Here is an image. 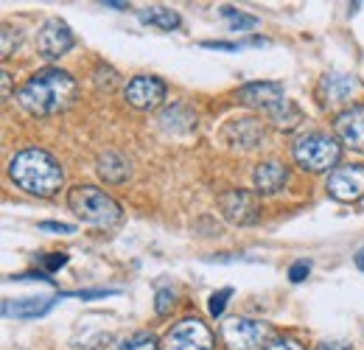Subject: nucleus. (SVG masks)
I'll use <instances>...</instances> for the list:
<instances>
[{"mask_svg": "<svg viewBox=\"0 0 364 350\" xmlns=\"http://www.w3.org/2000/svg\"><path fill=\"white\" fill-rule=\"evenodd\" d=\"M333 129L345 146L364 152V107H350V110L339 112L333 121Z\"/></svg>", "mask_w": 364, "mask_h": 350, "instance_id": "obj_12", "label": "nucleus"}, {"mask_svg": "<svg viewBox=\"0 0 364 350\" xmlns=\"http://www.w3.org/2000/svg\"><path fill=\"white\" fill-rule=\"evenodd\" d=\"M11 31H17V28L3 26V45H0V56H3V59H9V56L14 53V48L20 45V34H17V37H11Z\"/></svg>", "mask_w": 364, "mask_h": 350, "instance_id": "obj_26", "label": "nucleus"}, {"mask_svg": "<svg viewBox=\"0 0 364 350\" xmlns=\"http://www.w3.org/2000/svg\"><path fill=\"white\" fill-rule=\"evenodd\" d=\"M68 205H70V211L82 221L98 224V227H109V224L121 221V216H124L121 205L107 191L92 188V185H76V188H70Z\"/></svg>", "mask_w": 364, "mask_h": 350, "instance_id": "obj_3", "label": "nucleus"}, {"mask_svg": "<svg viewBox=\"0 0 364 350\" xmlns=\"http://www.w3.org/2000/svg\"><path fill=\"white\" fill-rule=\"evenodd\" d=\"M98 174L104 176L107 182L118 185V182H124V179L129 176V163H127L121 154H115V152H107V154L98 160Z\"/></svg>", "mask_w": 364, "mask_h": 350, "instance_id": "obj_20", "label": "nucleus"}, {"mask_svg": "<svg viewBox=\"0 0 364 350\" xmlns=\"http://www.w3.org/2000/svg\"><path fill=\"white\" fill-rule=\"evenodd\" d=\"M244 45L250 43H222V40H205L202 48H213V51H241Z\"/></svg>", "mask_w": 364, "mask_h": 350, "instance_id": "obj_31", "label": "nucleus"}, {"mask_svg": "<svg viewBox=\"0 0 364 350\" xmlns=\"http://www.w3.org/2000/svg\"><path fill=\"white\" fill-rule=\"evenodd\" d=\"M40 261L46 266V272H56V269H62L68 263V255L65 253H50V255H43Z\"/></svg>", "mask_w": 364, "mask_h": 350, "instance_id": "obj_29", "label": "nucleus"}, {"mask_svg": "<svg viewBox=\"0 0 364 350\" xmlns=\"http://www.w3.org/2000/svg\"><path fill=\"white\" fill-rule=\"evenodd\" d=\"M160 124H163V129L168 132H191L196 127V115L185 104H174L171 110H166L160 115Z\"/></svg>", "mask_w": 364, "mask_h": 350, "instance_id": "obj_18", "label": "nucleus"}, {"mask_svg": "<svg viewBox=\"0 0 364 350\" xmlns=\"http://www.w3.org/2000/svg\"><path fill=\"white\" fill-rule=\"evenodd\" d=\"M0 76H3V101H9V98H11V73L3 70Z\"/></svg>", "mask_w": 364, "mask_h": 350, "instance_id": "obj_33", "label": "nucleus"}, {"mask_svg": "<svg viewBox=\"0 0 364 350\" xmlns=\"http://www.w3.org/2000/svg\"><path fill=\"white\" fill-rule=\"evenodd\" d=\"M104 6H107V9H118V11H124V9H127V3H115V0H107Z\"/></svg>", "mask_w": 364, "mask_h": 350, "instance_id": "obj_34", "label": "nucleus"}, {"mask_svg": "<svg viewBox=\"0 0 364 350\" xmlns=\"http://www.w3.org/2000/svg\"><path fill=\"white\" fill-rule=\"evenodd\" d=\"M137 20H140L143 26H154V28H160V31H174V28H180V14H177L174 9H168V6H146V9L137 11Z\"/></svg>", "mask_w": 364, "mask_h": 350, "instance_id": "obj_17", "label": "nucleus"}, {"mask_svg": "<svg viewBox=\"0 0 364 350\" xmlns=\"http://www.w3.org/2000/svg\"><path fill=\"white\" fill-rule=\"evenodd\" d=\"M213 348H216V342H213L210 328L202 319H196V317H188V319L177 322L166 334V339L160 342V350H213Z\"/></svg>", "mask_w": 364, "mask_h": 350, "instance_id": "obj_6", "label": "nucleus"}, {"mask_svg": "<svg viewBox=\"0 0 364 350\" xmlns=\"http://www.w3.org/2000/svg\"><path fill=\"white\" fill-rule=\"evenodd\" d=\"M118 289H90V292H62L59 297H79V300H95V297H112Z\"/></svg>", "mask_w": 364, "mask_h": 350, "instance_id": "obj_25", "label": "nucleus"}, {"mask_svg": "<svg viewBox=\"0 0 364 350\" xmlns=\"http://www.w3.org/2000/svg\"><path fill=\"white\" fill-rule=\"evenodd\" d=\"M294 163L306 171H333L339 169V157H342V146L331 137V134H322V132H311V134H303L294 140Z\"/></svg>", "mask_w": 364, "mask_h": 350, "instance_id": "obj_4", "label": "nucleus"}, {"mask_svg": "<svg viewBox=\"0 0 364 350\" xmlns=\"http://www.w3.org/2000/svg\"><path fill=\"white\" fill-rule=\"evenodd\" d=\"M73 45H76V37H73L70 26L65 20H59V17H50L46 26L40 28V34H37V48H40V53L46 59L65 56Z\"/></svg>", "mask_w": 364, "mask_h": 350, "instance_id": "obj_8", "label": "nucleus"}, {"mask_svg": "<svg viewBox=\"0 0 364 350\" xmlns=\"http://www.w3.org/2000/svg\"><path fill=\"white\" fill-rule=\"evenodd\" d=\"M252 182H255V191L258 193H277L289 182V169L283 163H274V160L261 163L255 169V174H252Z\"/></svg>", "mask_w": 364, "mask_h": 350, "instance_id": "obj_15", "label": "nucleus"}, {"mask_svg": "<svg viewBox=\"0 0 364 350\" xmlns=\"http://www.w3.org/2000/svg\"><path fill=\"white\" fill-rule=\"evenodd\" d=\"M328 193L339 202H356L364 196V166H339L328 174Z\"/></svg>", "mask_w": 364, "mask_h": 350, "instance_id": "obj_7", "label": "nucleus"}, {"mask_svg": "<svg viewBox=\"0 0 364 350\" xmlns=\"http://www.w3.org/2000/svg\"><path fill=\"white\" fill-rule=\"evenodd\" d=\"M272 328L261 319H250V317H230L222 322L219 336L228 350H258L269 339Z\"/></svg>", "mask_w": 364, "mask_h": 350, "instance_id": "obj_5", "label": "nucleus"}, {"mask_svg": "<svg viewBox=\"0 0 364 350\" xmlns=\"http://www.w3.org/2000/svg\"><path fill=\"white\" fill-rule=\"evenodd\" d=\"M353 261H356V266H359V269L364 272V247L359 250V253H356V258H353Z\"/></svg>", "mask_w": 364, "mask_h": 350, "instance_id": "obj_35", "label": "nucleus"}, {"mask_svg": "<svg viewBox=\"0 0 364 350\" xmlns=\"http://www.w3.org/2000/svg\"><path fill=\"white\" fill-rule=\"evenodd\" d=\"M283 98H286V92H283V85H277V82H250L238 90V101H244L247 107H255L261 112H269Z\"/></svg>", "mask_w": 364, "mask_h": 350, "instance_id": "obj_11", "label": "nucleus"}, {"mask_svg": "<svg viewBox=\"0 0 364 350\" xmlns=\"http://www.w3.org/2000/svg\"><path fill=\"white\" fill-rule=\"evenodd\" d=\"M219 208L225 213V219L232 224H255L261 216V205H258V196L250 193V191H228L219 196Z\"/></svg>", "mask_w": 364, "mask_h": 350, "instance_id": "obj_9", "label": "nucleus"}, {"mask_svg": "<svg viewBox=\"0 0 364 350\" xmlns=\"http://www.w3.org/2000/svg\"><path fill=\"white\" fill-rule=\"evenodd\" d=\"M309 272H311V263L294 261L291 266H289V280H291V283H303V280L309 277Z\"/></svg>", "mask_w": 364, "mask_h": 350, "instance_id": "obj_27", "label": "nucleus"}, {"mask_svg": "<svg viewBox=\"0 0 364 350\" xmlns=\"http://www.w3.org/2000/svg\"><path fill=\"white\" fill-rule=\"evenodd\" d=\"M166 98V82L157 76H135L127 85V101L135 110H154Z\"/></svg>", "mask_w": 364, "mask_h": 350, "instance_id": "obj_10", "label": "nucleus"}, {"mask_svg": "<svg viewBox=\"0 0 364 350\" xmlns=\"http://www.w3.org/2000/svg\"><path fill=\"white\" fill-rule=\"evenodd\" d=\"M9 176L31 196H53L65 179L62 166L46 149H23L20 154H14L9 163Z\"/></svg>", "mask_w": 364, "mask_h": 350, "instance_id": "obj_2", "label": "nucleus"}, {"mask_svg": "<svg viewBox=\"0 0 364 350\" xmlns=\"http://www.w3.org/2000/svg\"><path fill=\"white\" fill-rule=\"evenodd\" d=\"M107 350H160V342L151 331H135V334H127V336H118L112 339Z\"/></svg>", "mask_w": 364, "mask_h": 350, "instance_id": "obj_19", "label": "nucleus"}, {"mask_svg": "<svg viewBox=\"0 0 364 350\" xmlns=\"http://www.w3.org/2000/svg\"><path fill=\"white\" fill-rule=\"evenodd\" d=\"M62 297H23V300H6L3 303V317H14V319H37L46 317L50 308L56 306Z\"/></svg>", "mask_w": 364, "mask_h": 350, "instance_id": "obj_14", "label": "nucleus"}, {"mask_svg": "<svg viewBox=\"0 0 364 350\" xmlns=\"http://www.w3.org/2000/svg\"><path fill=\"white\" fill-rule=\"evenodd\" d=\"M174 303H177V292H174L171 286H163V289H157V297H154V311H157L160 317L171 314Z\"/></svg>", "mask_w": 364, "mask_h": 350, "instance_id": "obj_23", "label": "nucleus"}, {"mask_svg": "<svg viewBox=\"0 0 364 350\" xmlns=\"http://www.w3.org/2000/svg\"><path fill=\"white\" fill-rule=\"evenodd\" d=\"M222 14H225V17L230 20L232 31H250V28H255V26H258V17H252V14H244V11L232 9V6H222Z\"/></svg>", "mask_w": 364, "mask_h": 350, "instance_id": "obj_22", "label": "nucleus"}, {"mask_svg": "<svg viewBox=\"0 0 364 350\" xmlns=\"http://www.w3.org/2000/svg\"><path fill=\"white\" fill-rule=\"evenodd\" d=\"M267 115H269V121H272L274 127H280V129H294V127L303 121V112H300L297 104H291L289 98H283L280 104H274Z\"/></svg>", "mask_w": 364, "mask_h": 350, "instance_id": "obj_21", "label": "nucleus"}, {"mask_svg": "<svg viewBox=\"0 0 364 350\" xmlns=\"http://www.w3.org/2000/svg\"><path fill=\"white\" fill-rule=\"evenodd\" d=\"M76 92H79V85L68 70L48 68V70L34 73L20 88L17 101L31 115H53V112L68 110L76 101Z\"/></svg>", "mask_w": 364, "mask_h": 350, "instance_id": "obj_1", "label": "nucleus"}, {"mask_svg": "<svg viewBox=\"0 0 364 350\" xmlns=\"http://www.w3.org/2000/svg\"><path fill=\"white\" fill-rule=\"evenodd\" d=\"M264 350H306L297 339H291V336H283V339H274V342H269Z\"/></svg>", "mask_w": 364, "mask_h": 350, "instance_id": "obj_30", "label": "nucleus"}, {"mask_svg": "<svg viewBox=\"0 0 364 350\" xmlns=\"http://www.w3.org/2000/svg\"><path fill=\"white\" fill-rule=\"evenodd\" d=\"M228 140L230 143H235V146H238V140H241L244 149H252V146H258V143L264 140V127H261L255 118L232 121V124L228 127Z\"/></svg>", "mask_w": 364, "mask_h": 350, "instance_id": "obj_16", "label": "nucleus"}, {"mask_svg": "<svg viewBox=\"0 0 364 350\" xmlns=\"http://www.w3.org/2000/svg\"><path fill=\"white\" fill-rule=\"evenodd\" d=\"M317 350H353L348 342H339V339H331V342H322L317 345Z\"/></svg>", "mask_w": 364, "mask_h": 350, "instance_id": "obj_32", "label": "nucleus"}, {"mask_svg": "<svg viewBox=\"0 0 364 350\" xmlns=\"http://www.w3.org/2000/svg\"><path fill=\"white\" fill-rule=\"evenodd\" d=\"M319 88H322V95L328 101H336V104L353 101L356 95L364 92V85L356 76H350V73H328V76H322Z\"/></svg>", "mask_w": 364, "mask_h": 350, "instance_id": "obj_13", "label": "nucleus"}, {"mask_svg": "<svg viewBox=\"0 0 364 350\" xmlns=\"http://www.w3.org/2000/svg\"><path fill=\"white\" fill-rule=\"evenodd\" d=\"M230 297H232V289H219V292H213L210 295V303H208V311H210V317H222L225 314V308H228V303H230Z\"/></svg>", "mask_w": 364, "mask_h": 350, "instance_id": "obj_24", "label": "nucleus"}, {"mask_svg": "<svg viewBox=\"0 0 364 350\" xmlns=\"http://www.w3.org/2000/svg\"><path fill=\"white\" fill-rule=\"evenodd\" d=\"M40 230L56 233V235H70V233H76V227H73V224H65V221H40Z\"/></svg>", "mask_w": 364, "mask_h": 350, "instance_id": "obj_28", "label": "nucleus"}]
</instances>
